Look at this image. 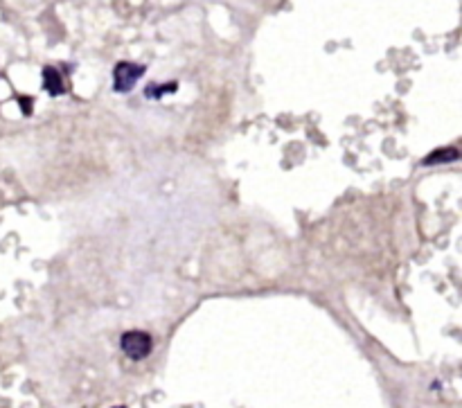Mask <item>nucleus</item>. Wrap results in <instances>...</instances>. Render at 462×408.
Here are the masks:
<instances>
[{"label":"nucleus","instance_id":"nucleus-1","mask_svg":"<svg viewBox=\"0 0 462 408\" xmlns=\"http://www.w3.org/2000/svg\"><path fill=\"white\" fill-rule=\"evenodd\" d=\"M122 350L131 356L133 361L145 359L152 352V336L145 332H127L122 336Z\"/></svg>","mask_w":462,"mask_h":408},{"label":"nucleus","instance_id":"nucleus-2","mask_svg":"<svg viewBox=\"0 0 462 408\" xmlns=\"http://www.w3.org/2000/svg\"><path fill=\"white\" fill-rule=\"evenodd\" d=\"M145 68L143 66H136V64H129V61H122V64L115 66V73H113V81H115V90L120 93H129L133 88L136 81L143 77Z\"/></svg>","mask_w":462,"mask_h":408},{"label":"nucleus","instance_id":"nucleus-3","mask_svg":"<svg viewBox=\"0 0 462 408\" xmlns=\"http://www.w3.org/2000/svg\"><path fill=\"white\" fill-rule=\"evenodd\" d=\"M43 79H45V86L50 88V93H52V95H62L64 93V84H62V79H59L55 68H45L43 70Z\"/></svg>","mask_w":462,"mask_h":408},{"label":"nucleus","instance_id":"nucleus-4","mask_svg":"<svg viewBox=\"0 0 462 408\" xmlns=\"http://www.w3.org/2000/svg\"><path fill=\"white\" fill-rule=\"evenodd\" d=\"M458 151L456 149H438L431 156H426V165H438V162H447V160H456Z\"/></svg>","mask_w":462,"mask_h":408},{"label":"nucleus","instance_id":"nucleus-5","mask_svg":"<svg viewBox=\"0 0 462 408\" xmlns=\"http://www.w3.org/2000/svg\"><path fill=\"white\" fill-rule=\"evenodd\" d=\"M172 90H176V84H167V86H158V90L154 86L147 88V97H160L163 93H172Z\"/></svg>","mask_w":462,"mask_h":408},{"label":"nucleus","instance_id":"nucleus-6","mask_svg":"<svg viewBox=\"0 0 462 408\" xmlns=\"http://www.w3.org/2000/svg\"><path fill=\"white\" fill-rule=\"evenodd\" d=\"M21 104H23V111H25V113H29V111H32V101H29V99L21 97Z\"/></svg>","mask_w":462,"mask_h":408}]
</instances>
